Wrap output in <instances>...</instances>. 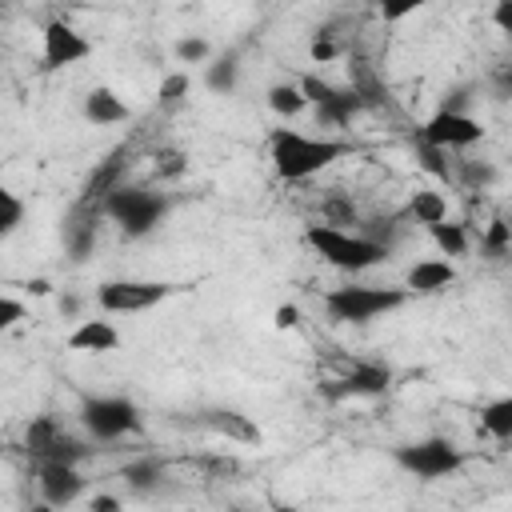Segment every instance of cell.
I'll return each instance as SVG.
<instances>
[{
	"instance_id": "cell-1",
	"label": "cell",
	"mask_w": 512,
	"mask_h": 512,
	"mask_svg": "<svg viewBox=\"0 0 512 512\" xmlns=\"http://www.w3.org/2000/svg\"><path fill=\"white\" fill-rule=\"evenodd\" d=\"M352 152H356V144L340 140V136H308L296 128H272V136H268V160H272L276 176L288 184L312 180Z\"/></svg>"
},
{
	"instance_id": "cell-2",
	"label": "cell",
	"mask_w": 512,
	"mask_h": 512,
	"mask_svg": "<svg viewBox=\"0 0 512 512\" xmlns=\"http://www.w3.org/2000/svg\"><path fill=\"white\" fill-rule=\"evenodd\" d=\"M304 244L336 272H368L376 264L388 260V244L368 236V232H352V228H328V224H304Z\"/></svg>"
},
{
	"instance_id": "cell-3",
	"label": "cell",
	"mask_w": 512,
	"mask_h": 512,
	"mask_svg": "<svg viewBox=\"0 0 512 512\" xmlns=\"http://www.w3.org/2000/svg\"><path fill=\"white\" fill-rule=\"evenodd\" d=\"M172 212V200L156 188H144V184H120L104 204H100V216H108L128 240H144L152 236Z\"/></svg>"
},
{
	"instance_id": "cell-4",
	"label": "cell",
	"mask_w": 512,
	"mask_h": 512,
	"mask_svg": "<svg viewBox=\"0 0 512 512\" xmlns=\"http://www.w3.org/2000/svg\"><path fill=\"white\" fill-rule=\"evenodd\" d=\"M404 304L408 292L392 284H340L324 292V312L340 324H372L388 312H400Z\"/></svg>"
},
{
	"instance_id": "cell-5",
	"label": "cell",
	"mask_w": 512,
	"mask_h": 512,
	"mask_svg": "<svg viewBox=\"0 0 512 512\" xmlns=\"http://www.w3.org/2000/svg\"><path fill=\"white\" fill-rule=\"evenodd\" d=\"M76 416H80V428L92 444H116L124 436L144 432V412L128 396H84Z\"/></svg>"
},
{
	"instance_id": "cell-6",
	"label": "cell",
	"mask_w": 512,
	"mask_h": 512,
	"mask_svg": "<svg viewBox=\"0 0 512 512\" xmlns=\"http://www.w3.org/2000/svg\"><path fill=\"white\" fill-rule=\"evenodd\" d=\"M392 464L400 472H408L412 480H420V484H436V480H448L464 468V452L448 436H424V440L396 444Z\"/></svg>"
},
{
	"instance_id": "cell-7",
	"label": "cell",
	"mask_w": 512,
	"mask_h": 512,
	"mask_svg": "<svg viewBox=\"0 0 512 512\" xmlns=\"http://www.w3.org/2000/svg\"><path fill=\"white\" fill-rule=\"evenodd\" d=\"M24 452L36 464H68V468H80V460L92 456L88 440L72 436L52 412H40L24 424Z\"/></svg>"
},
{
	"instance_id": "cell-8",
	"label": "cell",
	"mask_w": 512,
	"mask_h": 512,
	"mask_svg": "<svg viewBox=\"0 0 512 512\" xmlns=\"http://www.w3.org/2000/svg\"><path fill=\"white\" fill-rule=\"evenodd\" d=\"M180 288L168 280H104L96 284V308L108 316H136L164 300H172Z\"/></svg>"
},
{
	"instance_id": "cell-9",
	"label": "cell",
	"mask_w": 512,
	"mask_h": 512,
	"mask_svg": "<svg viewBox=\"0 0 512 512\" xmlns=\"http://www.w3.org/2000/svg\"><path fill=\"white\" fill-rule=\"evenodd\" d=\"M300 84V92H304V100H308V108L316 112V124L320 128H332V132H344L360 112H364V100L352 92V88H336V84H328V80H320L316 72H308V76H300L296 80Z\"/></svg>"
},
{
	"instance_id": "cell-10",
	"label": "cell",
	"mask_w": 512,
	"mask_h": 512,
	"mask_svg": "<svg viewBox=\"0 0 512 512\" xmlns=\"http://www.w3.org/2000/svg\"><path fill=\"white\" fill-rule=\"evenodd\" d=\"M484 140V128L472 112H448V108H436L420 128H416V144L424 148H436V152H460V148H472Z\"/></svg>"
},
{
	"instance_id": "cell-11",
	"label": "cell",
	"mask_w": 512,
	"mask_h": 512,
	"mask_svg": "<svg viewBox=\"0 0 512 512\" xmlns=\"http://www.w3.org/2000/svg\"><path fill=\"white\" fill-rule=\"evenodd\" d=\"M88 56H92V40L76 24H68V20H48L44 24V44H40V68L44 72L72 68Z\"/></svg>"
},
{
	"instance_id": "cell-12",
	"label": "cell",
	"mask_w": 512,
	"mask_h": 512,
	"mask_svg": "<svg viewBox=\"0 0 512 512\" xmlns=\"http://www.w3.org/2000/svg\"><path fill=\"white\" fill-rule=\"evenodd\" d=\"M388 388H392V368L376 360H360L340 380L324 384V396L328 400H372V396H384Z\"/></svg>"
},
{
	"instance_id": "cell-13",
	"label": "cell",
	"mask_w": 512,
	"mask_h": 512,
	"mask_svg": "<svg viewBox=\"0 0 512 512\" xmlns=\"http://www.w3.org/2000/svg\"><path fill=\"white\" fill-rule=\"evenodd\" d=\"M36 488H40V500L60 512L88 492V480L80 468H68V464H36Z\"/></svg>"
},
{
	"instance_id": "cell-14",
	"label": "cell",
	"mask_w": 512,
	"mask_h": 512,
	"mask_svg": "<svg viewBox=\"0 0 512 512\" xmlns=\"http://www.w3.org/2000/svg\"><path fill=\"white\" fill-rule=\"evenodd\" d=\"M124 172H128V144H116L104 160H96V168L88 172L84 188H80V208H100L120 184H124Z\"/></svg>"
},
{
	"instance_id": "cell-15",
	"label": "cell",
	"mask_w": 512,
	"mask_h": 512,
	"mask_svg": "<svg viewBox=\"0 0 512 512\" xmlns=\"http://www.w3.org/2000/svg\"><path fill=\"white\" fill-rule=\"evenodd\" d=\"M96 220H100V208H80V204H72V212L64 216L60 240L72 264H84L96 252Z\"/></svg>"
},
{
	"instance_id": "cell-16",
	"label": "cell",
	"mask_w": 512,
	"mask_h": 512,
	"mask_svg": "<svg viewBox=\"0 0 512 512\" xmlns=\"http://www.w3.org/2000/svg\"><path fill=\"white\" fill-rule=\"evenodd\" d=\"M196 424L208 428L212 436H224V440L244 444V448H260V440H264V432L256 428V420H248V416L236 412V408H212V412H200Z\"/></svg>"
},
{
	"instance_id": "cell-17",
	"label": "cell",
	"mask_w": 512,
	"mask_h": 512,
	"mask_svg": "<svg viewBox=\"0 0 512 512\" xmlns=\"http://www.w3.org/2000/svg\"><path fill=\"white\" fill-rule=\"evenodd\" d=\"M460 280L456 264L452 260H440V256H428V260H416L404 276V292L408 296H436L444 288H452Z\"/></svg>"
},
{
	"instance_id": "cell-18",
	"label": "cell",
	"mask_w": 512,
	"mask_h": 512,
	"mask_svg": "<svg viewBox=\"0 0 512 512\" xmlns=\"http://www.w3.org/2000/svg\"><path fill=\"white\" fill-rule=\"evenodd\" d=\"M64 348L68 352H80V356H108L120 348V332L112 320H80L68 336H64Z\"/></svg>"
},
{
	"instance_id": "cell-19",
	"label": "cell",
	"mask_w": 512,
	"mask_h": 512,
	"mask_svg": "<svg viewBox=\"0 0 512 512\" xmlns=\"http://www.w3.org/2000/svg\"><path fill=\"white\" fill-rule=\"evenodd\" d=\"M80 112H84V120H88V124H96V128H112V124H124V120L132 116V108H128L112 88H104V84L88 88V96H84Z\"/></svg>"
},
{
	"instance_id": "cell-20",
	"label": "cell",
	"mask_w": 512,
	"mask_h": 512,
	"mask_svg": "<svg viewBox=\"0 0 512 512\" xmlns=\"http://www.w3.org/2000/svg\"><path fill=\"white\" fill-rule=\"evenodd\" d=\"M120 480H124L132 492L152 496V492L164 488V480H168V464H164L160 456H136V460H128V464L120 468Z\"/></svg>"
},
{
	"instance_id": "cell-21",
	"label": "cell",
	"mask_w": 512,
	"mask_h": 512,
	"mask_svg": "<svg viewBox=\"0 0 512 512\" xmlns=\"http://www.w3.org/2000/svg\"><path fill=\"white\" fill-rule=\"evenodd\" d=\"M404 220H416V224L432 228V224L448 220V200L440 192H432V188H416L408 196V204H404Z\"/></svg>"
},
{
	"instance_id": "cell-22",
	"label": "cell",
	"mask_w": 512,
	"mask_h": 512,
	"mask_svg": "<svg viewBox=\"0 0 512 512\" xmlns=\"http://www.w3.org/2000/svg\"><path fill=\"white\" fill-rule=\"evenodd\" d=\"M480 432L492 436L496 444L512 440V396H496L480 408Z\"/></svg>"
},
{
	"instance_id": "cell-23",
	"label": "cell",
	"mask_w": 512,
	"mask_h": 512,
	"mask_svg": "<svg viewBox=\"0 0 512 512\" xmlns=\"http://www.w3.org/2000/svg\"><path fill=\"white\" fill-rule=\"evenodd\" d=\"M236 84H240V60H236L232 52L208 60V68H204V88H208L212 96H228V92H236Z\"/></svg>"
},
{
	"instance_id": "cell-24",
	"label": "cell",
	"mask_w": 512,
	"mask_h": 512,
	"mask_svg": "<svg viewBox=\"0 0 512 512\" xmlns=\"http://www.w3.org/2000/svg\"><path fill=\"white\" fill-rule=\"evenodd\" d=\"M268 108H272L280 120H296L300 112H308V100H304V92H300L296 80H280V84L268 88Z\"/></svg>"
},
{
	"instance_id": "cell-25",
	"label": "cell",
	"mask_w": 512,
	"mask_h": 512,
	"mask_svg": "<svg viewBox=\"0 0 512 512\" xmlns=\"http://www.w3.org/2000/svg\"><path fill=\"white\" fill-rule=\"evenodd\" d=\"M428 236H432V244H436L440 260H460V256L468 252V228H464V224L440 220V224H432V228H428Z\"/></svg>"
},
{
	"instance_id": "cell-26",
	"label": "cell",
	"mask_w": 512,
	"mask_h": 512,
	"mask_svg": "<svg viewBox=\"0 0 512 512\" xmlns=\"http://www.w3.org/2000/svg\"><path fill=\"white\" fill-rule=\"evenodd\" d=\"M480 252L492 256V260H504V256L512 252V224H508L504 216L488 220V228L480 232Z\"/></svg>"
},
{
	"instance_id": "cell-27",
	"label": "cell",
	"mask_w": 512,
	"mask_h": 512,
	"mask_svg": "<svg viewBox=\"0 0 512 512\" xmlns=\"http://www.w3.org/2000/svg\"><path fill=\"white\" fill-rule=\"evenodd\" d=\"M24 212H28L24 200H20L8 184H0V240H8V236L24 224Z\"/></svg>"
},
{
	"instance_id": "cell-28",
	"label": "cell",
	"mask_w": 512,
	"mask_h": 512,
	"mask_svg": "<svg viewBox=\"0 0 512 512\" xmlns=\"http://www.w3.org/2000/svg\"><path fill=\"white\" fill-rule=\"evenodd\" d=\"M188 88H192V80H188V72H184V68H180V72H168V76H160L156 104H160V108H180V104H184V96H188Z\"/></svg>"
},
{
	"instance_id": "cell-29",
	"label": "cell",
	"mask_w": 512,
	"mask_h": 512,
	"mask_svg": "<svg viewBox=\"0 0 512 512\" xmlns=\"http://www.w3.org/2000/svg\"><path fill=\"white\" fill-rule=\"evenodd\" d=\"M172 56H176L180 64H204V60H212V44H208L204 36H180V40L172 44Z\"/></svg>"
},
{
	"instance_id": "cell-30",
	"label": "cell",
	"mask_w": 512,
	"mask_h": 512,
	"mask_svg": "<svg viewBox=\"0 0 512 512\" xmlns=\"http://www.w3.org/2000/svg\"><path fill=\"white\" fill-rule=\"evenodd\" d=\"M308 56H312V64H332V60L340 56V44H336L332 28H320V32L308 40Z\"/></svg>"
},
{
	"instance_id": "cell-31",
	"label": "cell",
	"mask_w": 512,
	"mask_h": 512,
	"mask_svg": "<svg viewBox=\"0 0 512 512\" xmlns=\"http://www.w3.org/2000/svg\"><path fill=\"white\" fill-rule=\"evenodd\" d=\"M360 216H356V204H348V200H340V196H328L324 200V220L320 224H328V228H344V224H356Z\"/></svg>"
},
{
	"instance_id": "cell-32",
	"label": "cell",
	"mask_w": 512,
	"mask_h": 512,
	"mask_svg": "<svg viewBox=\"0 0 512 512\" xmlns=\"http://www.w3.org/2000/svg\"><path fill=\"white\" fill-rule=\"evenodd\" d=\"M184 168H188V160H184L180 148H164V152L156 156V176H160V180H176V176H184Z\"/></svg>"
},
{
	"instance_id": "cell-33",
	"label": "cell",
	"mask_w": 512,
	"mask_h": 512,
	"mask_svg": "<svg viewBox=\"0 0 512 512\" xmlns=\"http://www.w3.org/2000/svg\"><path fill=\"white\" fill-rule=\"evenodd\" d=\"M28 316V308H24V300H16V296H8V292H0V332H8V328H16L20 320Z\"/></svg>"
},
{
	"instance_id": "cell-34",
	"label": "cell",
	"mask_w": 512,
	"mask_h": 512,
	"mask_svg": "<svg viewBox=\"0 0 512 512\" xmlns=\"http://www.w3.org/2000/svg\"><path fill=\"white\" fill-rule=\"evenodd\" d=\"M416 152H420V160H424V168L432 176H448V164H444L448 152H436V148H424V144H416Z\"/></svg>"
},
{
	"instance_id": "cell-35",
	"label": "cell",
	"mask_w": 512,
	"mask_h": 512,
	"mask_svg": "<svg viewBox=\"0 0 512 512\" xmlns=\"http://www.w3.org/2000/svg\"><path fill=\"white\" fill-rule=\"evenodd\" d=\"M272 324H276L280 332H288V328H296V324H300V308H296V304H280V308L272 312Z\"/></svg>"
},
{
	"instance_id": "cell-36",
	"label": "cell",
	"mask_w": 512,
	"mask_h": 512,
	"mask_svg": "<svg viewBox=\"0 0 512 512\" xmlns=\"http://www.w3.org/2000/svg\"><path fill=\"white\" fill-rule=\"evenodd\" d=\"M88 512H124V500L112 496V492H96V496L88 500Z\"/></svg>"
},
{
	"instance_id": "cell-37",
	"label": "cell",
	"mask_w": 512,
	"mask_h": 512,
	"mask_svg": "<svg viewBox=\"0 0 512 512\" xmlns=\"http://www.w3.org/2000/svg\"><path fill=\"white\" fill-rule=\"evenodd\" d=\"M420 4L416 0H408V4H384V20H404V16H412Z\"/></svg>"
},
{
	"instance_id": "cell-38",
	"label": "cell",
	"mask_w": 512,
	"mask_h": 512,
	"mask_svg": "<svg viewBox=\"0 0 512 512\" xmlns=\"http://www.w3.org/2000/svg\"><path fill=\"white\" fill-rule=\"evenodd\" d=\"M80 312V300L76 296H60V316H76Z\"/></svg>"
},
{
	"instance_id": "cell-39",
	"label": "cell",
	"mask_w": 512,
	"mask_h": 512,
	"mask_svg": "<svg viewBox=\"0 0 512 512\" xmlns=\"http://www.w3.org/2000/svg\"><path fill=\"white\" fill-rule=\"evenodd\" d=\"M28 292H32V296H48L52 284H48V280H28Z\"/></svg>"
},
{
	"instance_id": "cell-40",
	"label": "cell",
	"mask_w": 512,
	"mask_h": 512,
	"mask_svg": "<svg viewBox=\"0 0 512 512\" xmlns=\"http://www.w3.org/2000/svg\"><path fill=\"white\" fill-rule=\"evenodd\" d=\"M508 20H512V4H500V8H496V24L508 28Z\"/></svg>"
},
{
	"instance_id": "cell-41",
	"label": "cell",
	"mask_w": 512,
	"mask_h": 512,
	"mask_svg": "<svg viewBox=\"0 0 512 512\" xmlns=\"http://www.w3.org/2000/svg\"><path fill=\"white\" fill-rule=\"evenodd\" d=\"M28 512H56V508H48V504H44V500H40V504H32V508H28Z\"/></svg>"
},
{
	"instance_id": "cell-42",
	"label": "cell",
	"mask_w": 512,
	"mask_h": 512,
	"mask_svg": "<svg viewBox=\"0 0 512 512\" xmlns=\"http://www.w3.org/2000/svg\"><path fill=\"white\" fill-rule=\"evenodd\" d=\"M272 512H300V508H292V504H276Z\"/></svg>"
},
{
	"instance_id": "cell-43",
	"label": "cell",
	"mask_w": 512,
	"mask_h": 512,
	"mask_svg": "<svg viewBox=\"0 0 512 512\" xmlns=\"http://www.w3.org/2000/svg\"><path fill=\"white\" fill-rule=\"evenodd\" d=\"M232 512H248V508H232Z\"/></svg>"
}]
</instances>
